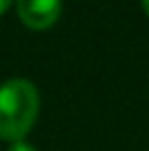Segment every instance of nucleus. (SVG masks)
<instances>
[{"label":"nucleus","instance_id":"f257e3e1","mask_svg":"<svg viewBox=\"0 0 149 151\" xmlns=\"http://www.w3.org/2000/svg\"><path fill=\"white\" fill-rule=\"evenodd\" d=\"M40 112L37 88L27 79H9L0 86V140L18 142L31 132Z\"/></svg>","mask_w":149,"mask_h":151},{"label":"nucleus","instance_id":"f03ea898","mask_svg":"<svg viewBox=\"0 0 149 151\" xmlns=\"http://www.w3.org/2000/svg\"><path fill=\"white\" fill-rule=\"evenodd\" d=\"M15 7L24 27L44 31L59 20L61 0H15Z\"/></svg>","mask_w":149,"mask_h":151},{"label":"nucleus","instance_id":"7ed1b4c3","mask_svg":"<svg viewBox=\"0 0 149 151\" xmlns=\"http://www.w3.org/2000/svg\"><path fill=\"white\" fill-rule=\"evenodd\" d=\"M7 151H37L31 142H24V140H18V142H11V147Z\"/></svg>","mask_w":149,"mask_h":151},{"label":"nucleus","instance_id":"20e7f679","mask_svg":"<svg viewBox=\"0 0 149 151\" xmlns=\"http://www.w3.org/2000/svg\"><path fill=\"white\" fill-rule=\"evenodd\" d=\"M11 2H13V0H0V15H2L9 7H11Z\"/></svg>","mask_w":149,"mask_h":151},{"label":"nucleus","instance_id":"39448f33","mask_svg":"<svg viewBox=\"0 0 149 151\" xmlns=\"http://www.w3.org/2000/svg\"><path fill=\"white\" fill-rule=\"evenodd\" d=\"M143 9H145V13L149 15V0H143Z\"/></svg>","mask_w":149,"mask_h":151}]
</instances>
